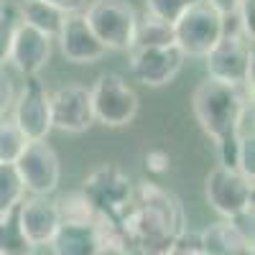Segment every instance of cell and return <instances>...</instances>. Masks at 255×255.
I'll list each match as a JSON object with an SVG mask.
<instances>
[{"label": "cell", "mask_w": 255, "mask_h": 255, "mask_svg": "<svg viewBox=\"0 0 255 255\" xmlns=\"http://www.w3.org/2000/svg\"><path fill=\"white\" fill-rule=\"evenodd\" d=\"M115 227L130 255H166L171 243L186 230V217L176 194L143 181L133 186L130 204Z\"/></svg>", "instance_id": "1"}, {"label": "cell", "mask_w": 255, "mask_h": 255, "mask_svg": "<svg viewBox=\"0 0 255 255\" xmlns=\"http://www.w3.org/2000/svg\"><path fill=\"white\" fill-rule=\"evenodd\" d=\"M250 102H253L250 90L212 77L199 82L194 95H191V110H194L199 128L215 140L220 166L238 168V148H240L238 123L245 105Z\"/></svg>", "instance_id": "2"}, {"label": "cell", "mask_w": 255, "mask_h": 255, "mask_svg": "<svg viewBox=\"0 0 255 255\" xmlns=\"http://www.w3.org/2000/svg\"><path fill=\"white\" fill-rule=\"evenodd\" d=\"M204 59L212 79L253 92V41L243 36L238 13L225 15V33Z\"/></svg>", "instance_id": "3"}, {"label": "cell", "mask_w": 255, "mask_h": 255, "mask_svg": "<svg viewBox=\"0 0 255 255\" xmlns=\"http://www.w3.org/2000/svg\"><path fill=\"white\" fill-rule=\"evenodd\" d=\"M133 181L120 166L115 163H102L84 179L82 194L92 204L95 215L110 225H118L125 215L128 204L133 197Z\"/></svg>", "instance_id": "4"}, {"label": "cell", "mask_w": 255, "mask_h": 255, "mask_svg": "<svg viewBox=\"0 0 255 255\" xmlns=\"http://www.w3.org/2000/svg\"><path fill=\"white\" fill-rule=\"evenodd\" d=\"M225 33V15L207 0L189 5L174 20V44L184 56H207Z\"/></svg>", "instance_id": "5"}, {"label": "cell", "mask_w": 255, "mask_h": 255, "mask_svg": "<svg viewBox=\"0 0 255 255\" xmlns=\"http://www.w3.org/2000/svg\"><path fill=\"white\" fill-rule=\"evenodd\" d=\"M82 15L108 51H130L138 20L130 0H92Z\"/></svg>", "instance_id": "6"}, {"label": "cell", "mask_w": 255, "mask_h": 255, "mask_svg": "<svg viewBox=\"0 0 255 255\" xmlns=\"http://www.w3.org/2000/svg\"><path fill=\"white\" fill-rule=\"evenodd\" d=\"M90 97H92L95 123H102L108 128L130 125L138 115V108H140V100H138L135 90L115 72L100 74L95 87L90 90Z\"/></svg>", "instance_id": "7"}, {"label": "cell", "mask_w": 255, "mask_h": 255, "mask_svg": "<svg viewBox=\"0 0 255 255\" xmlns=\"http://www.w3.org/2000/svg\"><path fill=\"white\" fill-rule=\"evenodd\" d=\"M204 194L209 207L225 220H235L253 209V181L238 168H212L204 181Z\"/></svg>", "instance_id": "8"}, {"label": "cell", "mask_w": 255, "mask_h": 255, "mask_svg": "<svg viewBox=\"0 0 255 255\" xmlns=\"http://www.w3.org/2000/svg\"><path fill=\"white\" fill-rule=\"evenodd\" d=\"M13 166L23 181V189L31 191L33 197H49L56 191L61 179V163L46 140H28Z\"/></svg>", "instance_id": "9"}, {"label": "cell", "mask_w": 255, "mask_h": 255, "mask_svg": "<svg viewBox=\"0 0 255 255\" xmlns=\"http://www.w3.org/2000/svg\"><path fill=\"white\" fill-rule=\"evenodd\" d=\"M49 95L51 92L44 87V82L38 77H26L23 90L13 105V123L28 140H46V135L54 130Z\"/></svg>", "instance_id": "10"}, {"label": "cell", "mask_w": 255, "mask_h": 255, "mask_svg": "<svg viewBox=\"0 0 255 255\" xmlns=\"http://www.w3.org/2000/svg\"><path fill=\"white\" fill-rule=\"evenodd\" d=\"M51 97V125L64 133H87L95 125L92 97L82 84H64Z\"/></svg>", "instance_id": "11"}, {"label": "cell", "mask_w": 255, "mask_h": 255, "mask_svg": "<svg viewBox=\"0 0 255 255\" xmlns=\"http://www.w3.org/2000/svg\"><path fill=\"white\" fill-rule=\"evenodd\" d=\"M130 72L145 87H163L174 82V77L184 67V54L176 44L171 46H148V49H130Z\"/></svg>", "instance_id": "12"}, {"label": "cell", "mask_w": 255, "mask_h": 255, "mask_svg": "<svg viewBox=\"0 0 255 255\" xmlns=\"http://www.w3.org/2000/svg\"><path fill=\"white\" fill-rule=\"evenodd\" d=\"M56 38L64 59L72 64H95L108 54L105 44L95 36V31L90 28L82 13H69Z\"/></svg>", "instance_id": "13"}, {"label": "cell", "mask_w": 255, "mask_h": 255, "mask_svg": "<svg viewBox=\"0 0 255 255\" xmlns=\"http://www.w3.org/2000/svg\"><path fill=\"white\" fill-rule=\"evenodd\" d=\"M51 41L46 33H41L38 28L28 26L20 20V26L15 28L13 44H10V56L8 61H13V67L26 74V77H38V72L51 61Z\"/></svg>", "instance_id": "14"}, {"label": "cell", "mask_w": 255, "mask_h": 255, "mask_svg": "<svg viewBox=\"0 0 255 255\" xmlns=\"http://www.w3.org/2000/svg\"><path fill=\"white\" fill-rule=\"evenodd\" d=\"M18 222L33 248H46L56 235L61 217L56 202H51L49 197H31L18 204Z\"/></svg>", "instance_id": "15"}, {"label": "cell", "mask_w": 255, "mask_h": 255, "mask_svg": "<svg viewBox=\"0 0 255 255\" xmlns=\"http://www.w3.org/2000/svg\"><path fill=\"white\" fill-rule=\"evenodd\" d=\"M49 245L54 255H97L102 248L100 217L97 222H61Z\"/></svg>", "instance_id": "16"}, {"label": "cell", "mask_w": 255, "mask_h": 255, "mask_svg": "<svg viewBox=\"0 0 255 255\" xmlns=\"http://www.w3.org/2000/svg\"><path fill=\"white\" fill-rule=\"evenodd\" d=\"M207 255H253V238L235 220H222L199 232Z\"/></svg>", "instance_id": "17"}, {"label": "cell", "mask_w": 255, "mask_h": 255, "mask_svg": "<svg viewBox=\"0 0 255 255\" xmlns=\"http://www.w3.org/2000/svg\"><path fill=\"white\" fill-rule=\"evenodd\" d=\"M20 20L33 28H38L41 33H46L49 38H56L61 26H64V20H67L69 13H64L59 10L56 5L46 3V0H20Z\"/></svg>", "instance_id": "18"}, {"label": "cell", "mask_w": 255, "mask_h": 255, "mask_svg": "<svg viewBox=\"0 0 255 255\" xmlns=\"http://www.w3.org/2000/svg\"><path fill=\"white\" fill-rule=\"evenodd\" d=\"M174 44V23L156 18L153 13H143L135 20L133 46L130 49H148V46H171Z\"/></svg>", "instance_id": "19"}, {"label": "cell", "mask_w": 255, "mask_h": 255, "mask_svg": "<svg viewBox=\"0 0 255 255\" xmlns=\"http://www.w3.org/2000/svg\"><path fill=\"white\" fill-rule=\"evenodd\" d=\"M36 248L26 240L18 222V207L0 215V255H28Z\"/></svg>", "instance_id": "20"}, {"label": "cell", "mask_w": 255, "mask_h": 255, "mask_svg": "<svg viewBox=\"0 0 255 255\" xmlns=\"http://www.w3.org/2000/svg\"><path fill=\"white\" fill-rule=\"evenodd\" d=\"M23 181H20L18 171L13 163H0V215L23 202Z\"/></svg>", "instance_id": "21"}, {"label": "cell", "mask_w": 255, "mask_h": 255, "mask_svg": "<svg viewBox=\"0 0 255 255\" xmlns=\"http://www.w3.org/2000/svg\"><path fill=\"white\" fill-rule=\"evenodd\" d=\"M56 209H59L61 222H97L95 209L82 191H72V194L61 197L56 202Z\"/></svg>", "instance_id": "22"}, {"label": "cell", "mask_w": 255, "mask_h": 255, "mask_svg": "<svg viewBox=\"0 0 255 255\" xmlns=\"http://www.w3.org/2000/svg\"><path fill=\"white\" fill-rule=\"evenodd\" d=\"M26 143L28 138L20 133V128L13 120L0 118V163H15Z\"/></svg>", "instance_id": "23"}, {"label": "cell", "mask_w": 255, "mask_h": 255, "mask_svg": "<svg viewBox=\"0 0 255 255\" xmlns=\"http://www.w3.org/2000/svg\"><path fill=\"white\" fill-rule=\"evenodd\" d=\"M20 26V10L15 3H0V69L5 67V61L10 56V44L15 28Z\"/></svg>", "instance_id": "24"}, {"label": "cell", "mask_w": 255, "mask_h": 255, "mask_svg": "<svg viewBox=\"0 0 255 255\" xmlns=\"http://www.w3.org/2000/svg\"><path fill=\"white\" fill-rule=\"evenodd\" d=\"M199 3V0H145V10L153 13L156 18L161 20H168V23H174V20L189 8Z\"/></svg>", "instance_id": "25"}, {"label": "cell", "mask_w": 255, "mask_h": 255, "mask_svg": "<svg viewBox=\"0 0 255 255\" xmlns=\"http://www.w3.org/2000/svg\"><path fill=\"white\" fill-rule=\"evenodd\" d=\"M166 255H207L202 240H199V232H181V235L171 243V248L166 250Z\"/></svg>", "instance_id": "26"}, {"label": "cell", "mask_w": 255, "mask_h": 255, "mask_svg": "<svg viewBox=\"0 0 255 255\" xmlns=\"http://www.w3.org/2000/svg\"><path fill=\"white\" fill-rule=\"evenodd\" d=\"M238 171L243 176H248L250 181L255 179V138L245 135L240 138V148H238Z\"/></svg>", "instance_id": "27"}, {"label": "cell", "mask_w": 255, "mask_h": 255, "mask_svg": "<svg viewBox=\"0 0 255 255\" xmlns=\"http://www.w3.org/2000/svg\"><path fill=\"white\" fill-rule=\"evenodd\" d=\"M145 168L151 174H166L168 168H171V156H168L166 151H161V148H153V151L145 153Z\"/></svg>", "instance_id": "28"}, {"label": "cell", "mask_w": 255, "mask_h": 255, "mask_svg": "<svg viewBox=\"0 0 255 255\" xmlns=\"http://www.w3.org/2000/svg\"><path fill=\"white\" fill-rule=\"evenodd\" d=\"M13 102H15V90H13V82L10 77L0 69V118H3L10 108H13Z\"/></svg>", "instance_id": "29"}, {"label": "cell", "mask_w": 255, "mask_h": 255, "mask_svg": "<svg viewBox=\"0 0 255 255\" xmlns=\"http://www.w3.org/2000/svg\"><path fill=\"white\" fill-rule=\"evenodd\" d=\"M46 3L56 5V8L64 10V13H79L84 5H87V0H46Z\"/></svg>", "instance_id": "30"}, {"label": "cell", "mask_w": 255, "mask_h": 255, "mask_svg": "<svg viewBox=\"0 0 255 255\" xmlns=\"http://www.w3.org/2000/svg\"><path fill=\"white\" fill-rule=\"evenodd\" d=\"M207 3H209L212 8H217L222 15H230V13L238 10V3H240V0H207Z\"/></svg>", "instance_id": "31"}, {"label": "cell", "mask_w": 255, "mask_h": 255, "mask_svg": "<svg viewBox=\"0 0 255 255\" xmlns=\"http://www.w3.org/2000/svg\"><path fill=\"white\" fill-rule=\"evenodd\" d=\"M97 255H130V250H128L125 245H118V243H108L102 245Z\"/></svg>", "instance_id": "32"}, {"label": "cell", "mask_w": 255, "mask_h": 255, "mask_svg": "<svg viewBox=\"0 0 255 255\" xmlns=\"http://www.w3.org/2000/svg\"><path fill=\"white\" fill-rule=\"evenodd\" d=\"M28 255H36V250H33V253H28Z\"/></svg>", "instance_id": "33"}, {"label": "cell", "mask_w": 255, "mask_h": 255, "mask_svg": "<svg viewBox=\"0 0 255 255\" xmlns=\"http://www.w3.org/2000/svg\"><path fill=\"white\" fill-rule=\"evenodd\" d=\"M0 3H3V0H0Z\"/></svg>", "instance_id": "34"}, {"label": "cell", "mask_w": 255, "mask_h": 255, "mask_svg": "<svg viewBox=\"0 0 255 255\" xmlns=\"http://www.w3.org/2000/svg\"><path fill=\"white\" fill-rule=\"evenodd\" d=\"M51 255H54V253H51Z\"/></svg>", "instance_id": "35"}, {"label": "cell", "mask_w": 255, "mask_h": 255, "mask_svg": "<svg viewBox=\"0 0 255 255\" xmlns=\"http://www.w3.org/2000/svg\"><path fill=\"white\" fill-rule=\"evenodd\" d=\"M143 255H145V253H143Z\"/></svg>", "instance_id": "36"}]
</instances>
